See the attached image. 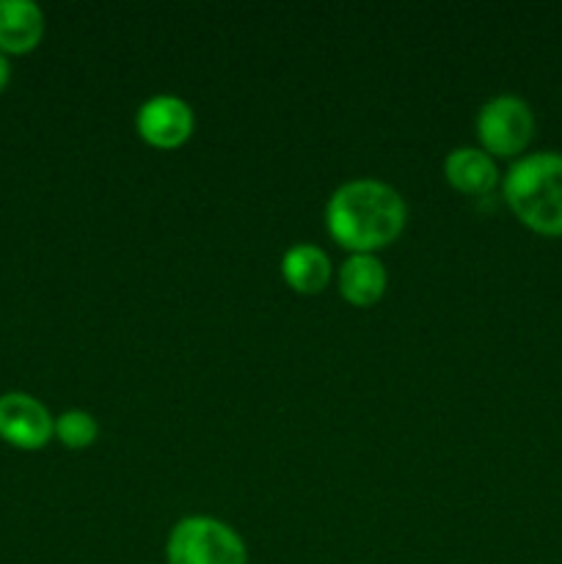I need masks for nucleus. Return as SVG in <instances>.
Instances as JSON below:
<instances>
[{"instance_id": "nucleus-6", "label": "nucleus", "mask_w": 562, "mask_h": 564, "mask_svg": "<svg viewBox=\"0 0 562 564\" xmlns=\"http://www.w3.org/2000/svg\"><path fill=\"white\" fill-rule=\"evenodd\" d=\"M55 435V419L31 394L9 391L0 397V438L17 449H42Z\"/></svg>"}, {"instance_id": "nucleus-5", "label": "nucleus", "mask_w": 562, "mask_h": 564, "mask_svg": "<svg viewBox=\"0 0 562 564\" xmlns=\"http://www.w3.org/2000/svg\"><path fill=\"white\" fill-rule=\"evenodd\" d=\"M136 130L143 143L169 152V149H180L191 141L193 130H196V116L182 97L158 94L138 108Z\"/></svg>"}, {"instance_id": "nucleus-1", "label": "nucleus", "mask_w": 562, "mask_h": 564, "mask_svg": "<svg viewBox=\"0 0 562 564\" xmlns=\"http://www.w3.org/2000/svg\"><path fill=\"white\" fill-rule=\"evenodd\" d=\"M408 209L400 193L378 180H353L336 187L325 204L328 235L350 253H375L406 229Z\"/></svg>"}, {"instance_id": "nucleus-10", "label": "nucleus", "mask_w": 562, "mask_h": 564, "mask_svg": "<svg viewBox=\"0 0 562 564\" xmlns=\"http://www.w3.org/2000/svg\"><path fill=\"white\" fill-rule=\"evenodd\" d=\"M281 275L298 295H317L331 281V259L312 242H298L281 257Z\"/></svg>"}, {"instance_id": "nucleus-12", "label": "nucleus", "mask_w": 562, "mask_h": 564, "mask_svg": "<svg viewBox=\"0 0 562 564\" xmlns=\"http://www.w3.org/2000/svg\"><path fill=\"white\" fill-rule=\"evenodd\" d=\"M11 80V66H9V58H6L3 53H0V91H3L6 86H9Z\"/></svg>"}, {"instance_id": "nucleus-2", "label": "nucleus", "mask_w": 562, "mask_h": 564, "mask_svg": "<svg viewBox=\"0 0 562 564\" xmlns=\"http://www.w3.org/2000/svg\"><path fill=\"white\" fill-rule=\"evenodd\" d=\"M507 207L534 235L562 237V154H523L501 182Z\"/></svg>"}, {"instance_id": "nucleus-3", "label": "nucleus", "mask_w": 562, "mask_h": 564, "mask_svg": "<svg viewBox=\"0 0 562 564\" xmlns=\"http://www.w3.org/2000/svg\"><path fill=\"white\" fill-rule=\"evenodd\" d=\"M169 564H248V551L229 523L209 516L182 518L165 543Z\"/></svg>"}, {"instance_id": "nucleus-11", "label": "nucleus", "mask_w": 562, "mask_h": 564, "mask_svg": "<svg viewBox=\"0 0 562 564\" xmlns=\"http://www.w3.org/2000/svg\"><path fill=\"white\" fill-rule=\"evenodd\" d=\"M99 424L91 413L86 411H66L55 419V438L66 449H88L97 441Z\"/></svg>"}, {"instance_id": "nucleus-8", "label": "nucleus", "mask_w": 562, "mask_h": 564, "mask_svg": "<svg viewBox=\"0 0 562 564\" xmlns=\"http://www.w3.org/2000/svg\"><path fill=\"white\" fill-rule=\"evenodd\" d=\"M44 36V14L31 0H0V53L25 55Z\"/></svg>"}, {"instance_id": "nucleus-4", "label": "nucleus", "mask_w": 562, "mask_h": 564, "mask_svg": "<svg viewBox=\"0 0 562 564\" xmlns=\"http://www.w3.org/2000/svg\"><path fill=\"white\" fill-rule=\"evenodd\" d=\"M534 135V113L521 97L501 94L488 99L477 113V138L490 158H516Z\"/></svg>"}, {"instance_id": "nucleus-9", "label": "nucleus", "mask_w": 562, "mask_h": 564, "mask_svg": "<svg viewBox=\"0 0 562 564\" xmlns=\"http://www.w3.org/2000/svg\"><path fill=\"white\" fill-rule=\"evenodd\" d=\"M389 273L375 253H353L339 268V295L350 306L367 308L383 297Z\"/></svg>"}, {"instance_id": "nucleus-7", "label": "nucleus", "mask_w": 562, "mask_h": 564, "mask_svg": "<svg viewBox=\"0 0 562 564\" xmlns=\"http://www.w3.org/2000/svg\"><path fill=\"white\" fill-rule=\"evenodd\" d=\"M444 176L457 193H466V196H488L499 185L496 160L474 147L452 149L444 160Z\"/></svg>"}]
</instances>
